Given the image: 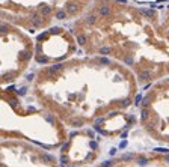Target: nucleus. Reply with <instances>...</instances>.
Wrapping results in <instances>:
<instances>
[{
    "mask_svg": "<svg viewBox=\"0 0 169 167\" xmlns=\"http://www.w3.org/2000/svg\"><path fill=\"white\" fill-rule=\"evenodd\" d=\"M139 81L131 69L107 56H89L39 66L26 89L65 126L95 125L134 105Z\"/></svg>",
    "mask_w": 169,
    "mask_h": 167,
    "instance_id": "nucleus-1",
    "label": "nucleus"
},
{
    "mask_svg": "<svg viewBox=\"0 0 169 167\" xmlns=\"http://www.w3.org/2000/svg\"><path fill=\"white\" fill-rule=\"evenodd\" d=\"M137 125L143 137L169 146V77L146 86L140 99Z\"/></svg>",
    "mask_w": 169,
    "mask_h": 167,
    "instance_id": "nucleus-2",
    "label": "nucleus"
},
{
    "mask_svg": "<svg viewBox=\"0 0 169 167\" xmlns=\"http://www.w3.org/2000/svg\"><path fill=\"white\" fill-rule=\"evenodd\" d=\"M35 59V41L14 24L2 23V87L14 84Z\"/></svg>",
    "mask_w": 169,
    "mask_h": 167,
    "instance_id": "nucleus-3",
    "label": "nucleus"
},
{
    "mask_svg": "<svg viewBox=\"0 0 169 167\" xmlns=\"http://www.w3.org/2000/svg\"><path fill=\"white\" fill-rule=\"evenodd\" d=\"M80 47L72 30L65 27L53 26L42 32L35 39V59L33 62L39 66L54 65L68 60Z\"/></svg>",
    "mask_w": 169,
    "mask_h": 167,
    "instance_id": "nucleus-4",
    "label": "nucleus"
}]
</instances>
